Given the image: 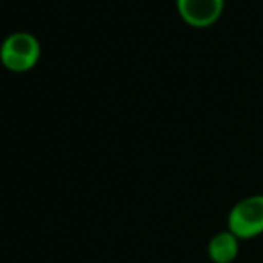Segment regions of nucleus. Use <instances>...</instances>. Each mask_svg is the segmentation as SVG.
Returning <instances> with one entry per match:
<instances>
[{"mask_svg": "<svg viewBox=\"0 0 263 263\" xmlns=\"http://www.w3.org/2000/svg\"><path fill=\"white\" fill-rule=\"evenodd\" d=\"M228 229L238 240L263 235V195H249L236 202L228 215Z\"/></svg>", "mask_w": 263, "mask_h": 263, "instance_id": "obj_1", "label": "nucleus"}, {"mask_svg": "<svg viewBox=\"0 0 263 263\" xmlns=\"http://www.w3.org/2000/svg\"><path fill=\"white\" fill-rule=\"evenodd\" d=\"M0 55L11 70H27L38 59L40 43L29 32H14L4 40Z\"/></svg>", "mask_w": 263, "mask_h": 263, "instance_id": "obj_2", "label": "nucleus"}, {"mask_svg": "<svg viewBox=\"0 0 263 263\" xmlns=\"http://www.w3.org/2000/svg\"><path fill=\"white\" fill-rule=\"evenodd\" d=\"M179 14L194 27L211 25L224 9V0H176Z\"/></svg>", "mask_w": 263, "mask_h": 263, "instance_id": "obj_3", "label": "nucleus"}, {"mask_svg": "<svg viewBox=\"0 0 263 263\" xmlns=\"http://www.w3.org/2000/svg\"><path fill=\"white\" fill-rule=\"evenodd\" d=\"M240 240L229 229L218 231L208 243V256L213 263H233L238 256Z\"/></svg>", "mask_w": 263, "mask_h": 263, "instance_id": "obj_4", "label": "nucleus"}]
</instances>
